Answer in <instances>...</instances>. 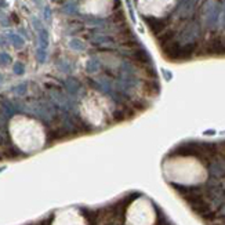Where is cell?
Here are the masks:
<instances>
[{"instance_id": "cell-1", "label": "cell", "mask_w": 225, "mask_h": 225, "mask_svg": "<svg viewBox=\"0 0 225 225\" xmlns=\"http://www.w3.org/2000/svg\"><path fill=\"white\" fill-rule=\"evenodd\" d=\"M145 21L149 24V28L152 30H155V32H158L159 29H162L164 26L162 19H158V18H145Z\"/></svg>"}]
</instances>
